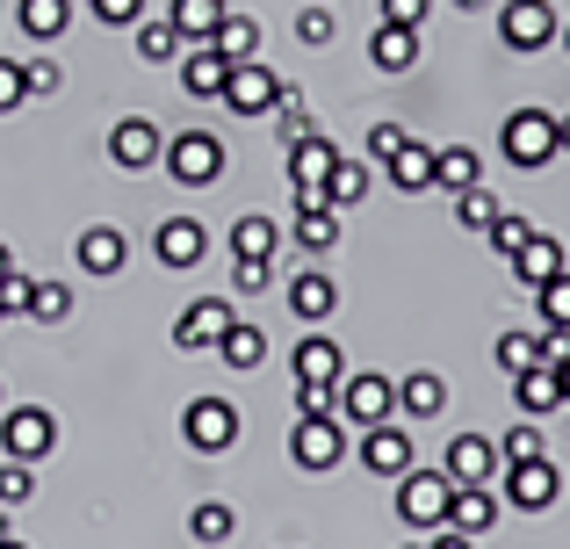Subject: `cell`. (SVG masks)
Masks as SVG:
<instances>
[{"instance_id": "cell-1", "label": "cell", "mask_w": 570, "mask_h": 549, "mask_svg": "<svg viewBox=\"0 0 570 549\" xmlns=\"http://www.w3.org/2000/svg\"><path fill=\"white\" fill-rule=\"evenodd\" d=\"M557 153H563V138H557V116H549V109H534V101H528V109H513V116L499 124V159H505V167H520V174H542Z\"/></svg>"}, {"instance_id": "cell-2", "label": "cell", "mask_w": 570, "mask_h": 549, "mask_svg": "<svg viewBox=\"0 0 570 549\" xmlns=\"http://www.w3.org/2000/svg\"><path fill=\"white\" fill-rule=\"evenodd\" d=\"M448 507H455V478H448V470H404L397 478V521L404 528H448Z\"/></svg>"}, {"instance_id": "cell-3", "label": "cell", "mask_w": 570, "mask_h": 549, "mask_svg": "<svg viewBox=\"0 0 570 549\" xmlns=\"http://www.w3.org/2000/svg\"><path fill=\"white\" fill-rule=\"evenodd\" d=\"M333 412L362 434V427H383L390 412H397V383L376 376V369H347L340 376V391H333Z\"/></svg>"}, {"instance_id": "cell-4", "label": "cell", "mask_w": 570, "mask_h": 549, "mask_svg": "<svg viewBox=\"0 0 570 549\" xmlns=\"http://www.w3.org/2000/svg\"><path fill=\"white\" fill-rule=\"evenodd\" d=\"M181 441L195 455H224V449H238V405L232 398H188L181 405Z\"/></svg>"}, {"instance_id": "cell-5", "label": "cell", "mask_w": 570, "mask_h": 549, "mask_svg": "<svg viewBox=\"0 0 570 549\" xmlns=\"http://www.w3.org/2000/svg\"><path fill=\"white\" fill-rule=\"evenodd\" d=\"M51 449H58L51 405H0V455H14V463H43Z\"/></svg>"}, {"instance_id": "cell-6", "label": "cell", "mask_w": 570, "mask_h": 549, "mask_svg": "<svg viewBox=\"0 0 570 549\" xmlns=\"http://www.w3.org/2000/svg\"><path fill=\"white\" fill-rule=\"evenodd\" d=\"M159 167H167L181 188H209L224 174V138H217V130H181V138H167Z\"/></svg>"}, {"instance_id": "cell-7", "label": "cell", "mask_w": 570, "mask_h": 549, "mask_svg": "<svg viewBox=\"0 0 570 549\" xmlns=\"http://www.w3.org/2000/svg\"><path fill=\"white\" fill-rule=\"evenodd\" d=\"M557 29H563V14L549 8V0H505V8H499V43H505V51H520V58L549 51Z\"/></svg>"}, {"instance_id": "cell-8", "label": "cell", "mask_w": 570, "mask_h": 549, "mask_svg": "<svg viewBox=\"0 0 570 549\" xmlns=\"http://www.w3.org/2000/svg\"><path fill=\"white\" fill-rule=\"evenodd\" d=\"M282 95H289V80H282L267 58H246V66H232V80H224V109L232 116H275Z\"/></svg>"}, {"instance_id": "cell-9", "label": "cell", "mask_w": 570, "mask_h": 549, "mask_svg": "<svg viewBox=\"0 0 570 549\" xmlns=\"http://www.w3.org/2000/svg\"><path fill=\"white\" fill-rule=\"evenodd\" d=\"M289 455H296V470H340V455H347V420H340V412H304V420L289 427Z\"/></svg>"}, {"instance_id": "cell-10", "label": "cell", "mask_w": 570, "mask_h": 549, "mask_svg": "<svg viewBox=\"0 0 570 549\" xmlns=\"http://www.w3.org/2000/svg\"><path fill=\"white\" fill-rule=\"evenodd\" d=\"M499 484H505V507H520V513H549L563 499V478H557L549 455H534V463H505Z\"/></svg>"}, {"instance_id": "cell-11", "label": "cell", "mask_w": 570, "mask_h": 549, "mask_svg": "<svg viewBox=\"0 0 570 549\" xmlns=\"http://www.w3.org/2000/svg\"><path fill=\"white\" fill-rule=\"evenodd\" d=\"M238 311H232V296H195V304L174 318V347L181 354H203V347H217L224 340V325H232Z\"/></svg>"}, {"instance_id": "cell-12", "label": "cell", "mask_w": 570, "mask_h": 549, "mask_svg": "<svg viewBox=\"0 0 570 549\" xmlns=\"http://www.w3.org/2000/svg\"><path fill=\"white\" fill-rule=\"evenodd\" d=\"M203 254H209V232H203V217H167V225L153 232V261H159V268H174V275L203 268Z\"/></svg>"}, {"instance_id": "cell-13", "label": "cell", "mask_w": 570, "mask_h": 549, "mask_svg": "<svg viewBox=\"0 0 570 549\" xmlns=\"http://www.w3.org/2000/svg\"><path fill=\"white\" fill-rule=\"evenodd\" d=\"M159 153H167V138H159V124H153V116H124V124L109 130V159H116L124 174L159 167Z\"/></svg>"}, {"instance_id": "cell-14", "label": "cell", "mask_w": 570, "mask_h": 549, "mask_svg": "<svg viewBox=\"0 0 570 549\" xmlns=\"http://www.w3.org/2000/svg\"><path fill=\"white\" fill-rule=\"evenodd\" d=\"M362 463L376 470V478L397 484L404 470H412V427H397V420H383V427H362Z\"/></svg>"}, {"instance_id": "cell-15", "label": "cell", "mask_w": 570, "mask_h": 549, "mask_svg": "<svg viewBox=\"0 0 570 549\" xmlns=\"http://www.w3.org/2000/svg\"><path fill=\"white\" fill-rule=\"evenodd\" d=\"M419 58H426V37H419L412 22H376L368 29V66L376 72H412Z\"/></svg>"}, {"instance_id": "cell-16", "label": "cell", "mask_w": 570, "mask_h": 549, "mask_svg": "<svg viewBox=\"0 0 570 549\" xmlns=\"http://www.w3.org/2000/svg\"><path fill=\"white\" fill-rule=\"evenodd\" d=\"M441 470H448L455 484H491L505 463H499V441H484V434H455V441H448V455H441Z\"/></svg>"}, {"instance_id": "cell-17", "label": "cell", "mask_w": 570, "mask_h": 549, "mask_svg": "<svg viewBox=\"0 0 570 549\" xmlns=\"http://www.w3.org/2000/svg\"><path fill=\"white\" fill-rule=\"evenodd\" d=\"M72 261H80V275L109 282V275H124V261H130V239H124L116 225H87V232H80V246H72Z\"/></svg>"}, {"instance_id": "cell-18", "label": "cell", "mask_w": 570, "mask_h": 549, "mask_svg": "<svg viewBox=\"0 0 570 549\" xmlns=\"http://www.w3.org/2000/svg\"><path fill=\"white\" fill-rule=\"evenodd\" d=\"M513 405H520V420H549V412H563V376H557V362L520 369V376H513Z\"/></svg>"}, {"instance_id": "cell-19", "label": "cell", "mask_w": 570, "mask_h": 549, "mask_svg": "<svg viewBox=\"0 0 570 549\" xmlns=\"http://www.w3.org/2000/svg\"><path fill=\"white\" fill-rule=\"evenodd\" d=\"M224 80H232V58L217 43H188L181 51V87L195 101H224Z\"/></svg>"}, {"instance_id": "cell-20", "label": "cell", "mask_w": 570, "mask_h": 549, "mask_svg": "<svg viewBox=\"0 0 570 549\" xmlns=\"http://www.w3.org/2000/svg\"><path fill=\"white\" fill-rule=\"evenodd\" d=\"M289 311H296L304 325H325V318L340 311V282L325 275V268H296V275H289Z\"/></svg>"}, {"instance_id": "cell-21", "label": "cell", "mask_w": 570, "mask_h": 549, "mask_svg": "<svg viewBox=\"0 0 570 549\" xmlns=\"http://www.w3.org/2000/svg\"><path fill=\"white\" fill-rule=\"evenodd\" d=\"M505 268H513V282H520V290H528V296H534V290H542V282H557V275L570 268V261H563V246H557V239H549V232H534V239H528V246H520V254H513V261H505Z\"/></svg>"}, {"instance_id": "cell-22", "label": "cell", "mask_w": 570, "mask_h": 549, "mask_svg": "<svg viewBox=\"0 0 570 549\" xmlns=\"http://www.w3.org/2000/svg\"><path fill=\"white\" fill-rule=\"evenodd\" d=\"M505 513V499L491 492V484H455V507H448V528H462V536H491Z\"/></svg>"}, {"instance_id": "cell-23", "label": "cell", "mask_w": 570, "mask_h": 549, "mask_svg": "<svg viewBox=\"0 0 570 549\" xmlns=\"http://www.w3.org/2000/svg\"><path fill=\"white\" fill-rule=\"evenodd\" d=\"M289 369H296V383H333V391H340V376H347V354H340V340L311 333V340H296Z\"/></svg>"}, {"instance_id": "cell-24", "label": "cell", "mask_w": 570, "mask_h": 549, "mask_svg": "<svg viewBox=\"0 0 570 549\" xmlns=\"http://www.w3.org/2000/svg\"><path fill=\"white\" fill-rule=\"evenodd\" d=\"M397 412H404V420H441V412H448V383L441 376H433V369H412V376H397Z\"/></svg>"}, {"instance_id": "cell-25", "label": "cell", "mask_w": 570, "mask_h": 549, "mask_svg": "<svg viewBox=\"0 0 570 549\" xmlns=\"http://www.w3.org/2000/svg\"><path fill=\"white\" fill-rule=\"evenodd\" d=\"M484 182V159H476V145H433V188L441 196H462V188Z\"/></svg>"}, {"instance_id": "cell-26", "label": "cell", "mask_w": 570, "mask_h": 549, "mask_svg": "<svg viewBox=\"0 0 570 549\" xmlns=\"http://www.w3.org/2000/svg\"><path fill=\"white\" fill-rule=\"evenodd\" d=\"M14 22L29 43H58L72 29V0H14Z\"/></svg>"}, {"instance_id": "cell-27", "label": "cell", "mask_w": 570, "mask_h": 549, "mask_svg": "<svg viewBox=\"0 0 570 549\" xmlns=\"http://www.w3.org/2000/svg\"><path fill=\"white\" fill-rule=\"evenodd\" d=\"M275 254H282V225L261 217V210H246L232 225V261H275Z\"/></svg>"}, {"instance_id": "cell-28", "label": "cell", "mask_w": 570, "mask_h": 549, "mask_svg": "<svg viewBox=\"0 0 570 549\" xmlns=\"http://www.w3.org/2000/svg\"><path fill=\"white\" fill-rule=\"evenodd\" d=\"M224 0H167V22L181 29L188 43H217V29H224Z\"/></svg>"}, {"instance_id": "cell-29", "label": "cell", "mask_w": 570, "mask_h": 549, "mask_svg": "<svg viewBox=\"0 0 570 549\" xmlns=\"http://www.w3.org/2000/svg\"><path fill=\"white\" fill-rule=\"evenodd\" d=\"M217 362L224 369H261L267 362V333L253 318H232V325H224V340H217Z\"/></svg>"}, {"instance_id": "cell-30", "label": "cell", "mask_w": 570, "mask_h": 549, "mask_svg": "<svg viewBox=\"0 0 570 549\" xmlns=\"http://www.w3.org/2000/svg\"><path fill=\"white\" fill-rule=\"evenodd\" d=\"M232 536H238V513L224 507V499H203V507L188 513V542L195 549H224Z\"/></svg>"}, {"instance_id": "cell-31", "label": "cell", "mask_w": 570, "mask_h": 549, "mask_svg": "<svg viewBox=\"0 0 570 549\" xmlns=\"http://www.w3.org/2000/svg\"><path fill=\"white\" fill-rule=\"evenodd\" d=\"M383 174L404 188V196H426V188H433V145H426V138H412V145H404V153L390 159Z\"/></svg>"}, {"instance_id": "cell-32", "label": "cell", "mask_w": 570, "mask_h": 549, "mask_svg": "<svg viewBox=\"0 0 570 549\" xmlns=\"http://www.w3.org/2000/svg\"><path fill=\"white\" fill-rule=\"evenodd\" d=\"M181 51H188V37L167 22V14H159V22L145 14V22H138V58H145V66H174Z\"/></svg>"}, {"instance_id": "cell-33", "label": "cell", "mask_w": 570, "mask_h": 549, "mask_svg": "<svg viewBox=\"0 0 570 549\" xmlns=\"http://www.w3.org/2000/svg\"><path fill=\"white\" fill-rule=\"evenodd\" d=\"M217 51L232 58V66L261 58V22H253V14H224V29H217Z\"/></svg>"}, {"instance_id": "cell-34", "label": "cell", "mask_w": 570, "mask_h": 549, "mask_svg": "<svg viewBox=\"0 0 570 549\" xmlns=\"http://www.w3.org/2000/svg\"><path fill=\"white\" fill-rule=\"evenodd\" d=\"M368 188H376V174H368L362 159H340V167H333V182H325V196H333V210H354V203H362Z\"/></svg>"}, {"instance_id": "cell-35", "label": "cell", "mask_w": 570, "mask_h": 549, "mask_svg": "<svg viewBox=\"0 0 570 549\" xmlns=\"http://www.w3.org/2000/svg\"><path fill=\"white\" fill-rule=\"evenodd\" d=\"M72 311H80V304H72L66 282H37V290H29V311H22V318H37V325H66Z\"/></svg>"}, {"instance_id": "cell-36", "label": "cell", "mask_w": 570, "mask_h": 549, "mask_svg": "<svg viewBox=\"0 0 570 549\" xmlns=\"http://www.w3.org/2000/svg\"><path fill=\"white\" fill-rule=\"evenodd\" d=\"M296 246H304V254H333L340 246V210H296Z\"/></svg>"}, {"instance_id": "cell-37", "label": "cell", "mask_w": 570, "mask_h": 549, "mask_svg": "<svg viewBox=\"0 0 570 549\" xmlns=\"http://www.w3.org/2000/svg\"><path fill=\"white\" fill-rule=\"evenodd\" d=\"M455 225H462V232H476V239H484V232L499 225V203H491V188H484V182L455 196Z\"/></svg>"}, {"instance_id": "cell-38", "label": "cell", "mask_w": 570, "mask_h": 549, "mask_svg": "<svg viewBox=\"0 0 570 549\" xmlns=\"http://www.w3.org/2000/svg\"><path fill=\"white\" fill-rule=\"evenodd\" d=\"M275 130H282V153H289V145H304V138H318V124H311V109H304V95H296V80H289V95H282V109H275Z\"/></svg>"}, {"instance_id": "cell-39", "label": "cell", "mask_w": 570, "mask_h": 549, "mask_svg": "<svg viewBox=\"0 0 570 549\" xmlns=\"http://www.w3.org/2000/svg\"><path fill=\"white\" fill-rule=\"evenodd\" d=\"M534 455H549V434L534 420H520V427H505V441H499V463H534Z\"/></svg>"}, {"instance_id": "cell-40", "label": "cell", "mask_w": 570, "mask_h": 549, "mask_svg": "<svg viewBox=\"0 0 570 549\" xmlns=\"http://www.w3.org/2000/svg\"><path fill=\"white\" fill-rule=\"evenodd\" d=\"M333 29H340V14H333V0H304V14H296V37L304 43H333Z\"/></svg>"}, {"instance_id": "cell-41", "label": "cell", "mask_w": 570, "mask_h": 549, "mask_svg": "<svg viewBox=\"0 0 570 549\" xmlns=\"http://www.w3.org/2000/svg\"><path fill=\"white\" fill-rule=\"evenodd\" d=\"M37 499V478H29V463H14V455H0V507H29Z\"/></svg>"}, {"instance_id": "cell-42", "label": "cell", "mask_w": 570, "mask_h": 549, "mask_svg": "<svg viewBox=\"0 0 570 549\" xmlns=\"http://www.w3.org/2000/svg\"><path fill=\"white\" fill-rule=\"evenodd\" d=\"M534 311H542V325H563V333H570V268L534 290Z\"/></svg>"}, {"instance_id": "cell-43", "label": "cell", "mask_w": 570, "mask_h": 549, "mask_svg": "<svg viewBox=\"0 0 570 549\" xmlns=\"http://www.w3.org/2000/svg\"><path fill=\"white\" fill-rule=\"evenodd\" d=\"M491 354H499V369H505V376H520V369H534V362H542L534 333H499V347H491Z\"/></svg>"}, {"instance_id": "cell-44", "label": "cell", "mask_w": 570, "mask_h": 549, "mask_svg": "<svg viewBox=\"0 0 570 549\" xmlns=\"http://www.w3.org/2000/svg\"><path fill=\"white\" fill-rule=\"evenodd\" d=\"M484 239H491V254H505V261H513V254H520V246H528V239H534V225H528V217H513V210H499V225H491V232H484Z\"/></svg>"}, {"instance_id": "cell-45", "label": "cell", "mask_w": 570, "mask_h": 549, "mask_svg": "<svg viewBox=\"0 0 570 549\" xmlns=\"http://www.w3.org/2000/svg\"><path fill=\"white\" fill-rule=\"evenodd\" d=\"M87 14L109 22V29H138L145 22V0H87Z\"/></svg>"}, {"instance_id": "cell-46", "label": "cell", "mask_w": 570, "mask_h": 549, "mask_svg": "<svg viewBox=\"0 0 570 549\" xmlns=\"http://www.w3.org/2000/svg\"><path fill=\"white\" fill-rule=\"evenodd\" d=\"M404 145H412V130H404V124H376V130H368V159H376V167H390Z\"/></svg>"}, {"instance_id": "cell-47", "label": "cell", "mask_w": 570, "mask_h": 549, "mask_svg": "<svg viewBox=\"0 0 570 549\" xmlns=\"http://www.w3.org/2000/svg\"><path fill=\"white\" fill-rule=\"evenodd\" d=\"M275 282V261H232V296H261Z\"/></svg>"}, {"instance_id": "cell-48", "label": "cell", "mask_w": 570, "mask_h": 549, "mask_svg": "<svg viewBox=\"0 0 570 549\" xmlns=\"http://www.w3.org/2000/svg\"><path fill=\"white\" fill-rule=\"evenodd\" d=\"M22 80H29V101H37V95H58V87H66V66H58V58H29Z\"/></svg>"}, {"instance_id": "cell-49", "label": "cell", "mask_w": 570, "mask_h": 549, "mask_svg": "<svg viewBox=\"0 0 570 549\" xmlns=\"http://www.w3.org/2000/svg\"><path fill=\"white\" fill-rule=\"evenodd\" d=\"M29 101V80H22V66L14 58H0V116H14Z\"/></svg>"}, {"instance_id": "cell-50", "label": "cell", "mask_w": 570, "mask_h": 549, "mask_svg": "<svg viewBox=\"0 0 570 549\" xmlns=\"http://www.w3.org/2000/svg\"><path fill=\"white\" fill-rule=\"evenodd\" d=\"M426 14H433V0H376V22H426Z\"/></svg>"}, {"instance_id": "cell-51", "label": "cell", "mask_w": 570, "mask_h": 549, "mask_svg": "<svg viewBox=\"0 0 570 549\" xmlns=\"http://www.w3.org/2000/svg\"><path fill=\"white\" fill-rule=\"evenodd\" d=\"M29 290H37V275L8 268V282H0V311H29Z\"/></svg>"}, {"instance_id": "cell-52", "label": "cell", "mask_w": 570, "mask_h": 549, "mask_svg": "<svg viewBox=\"0 0 570 549\" xmlns=\"http://www.w3.org/2000/svg\"><path fill=\"white\" fill-rule=\"evenodd\" d=\"M304 412H333V383H296V420Z\"/></svg>"}, {"instance_id": "cell-53", "label": "cell", "mask_w": 570, "mask_h": 549, "mask_svg": "<svg viewBox=\"0 0 570 549\" xmlns=\"http://www.w3.org/2000/svg\"><path fill=\"white\" fill-rule=\"evenodd\" d=\"M426 549H476V536H462V528H433Z\"/></svg>"}, {"instance_id": "cell-54", "label": "cell", "mask_w": 570, "mask_h": 549, "mask_svg": "<svg viewBox=\"0 0 570 549\" xmlns=\"http://www.w3.org/2000/svg\"><path fill=\"white\" fill-rule=\"evenodd\" d=\"M557 376H563V405H570V354H563V362H557Z\"/></svg>"}, {"instance_id": "cell-55", "label": "cell", "mask_w": 570, "mask_h": 549, "mask_svg": "<svg viewBox=\"0 0 570 549\" xmlns=\"http://www.w3.org/2000/svg\"><path fill=\"white\" fill-rule=\"evenodd\" d=\"M8 268H14V254H8V239H0V282H8Z\"/></svg>"}, {"instance_id": "cell-56", "label": "cell", "mask_w": 570, "mask_h": 549, "mask_svg": "<svg viewBox=\"0 0 570 549\" xmlns=\"http://www.w3.org/2000/svg\"><path fill=\"white\" fill-rule=\"evenodd\" d=\"M448 8H462V14H476V8H484V0H448Z\"/></svg>"}, {"instance_id": "cell-57", "label": "cell", "mask_w": 570, "mask_h": 549, "mask_svg": "<svg viewBox=\"0 0 570 549\" xmlns=\"http://www.w3.org/2000/svg\"><path fill=\"white\" fill-rule=\"evenodd\" d=\"M557 138H563V153H570V116H563V124H557Z\"/></svg>"}, {"instance_id": "cell-58", "label": "cell", "mask_w": 570, "mask_h": 549, "mask_svg": "<svg viewBox=\"0 0 570 549\" xmlns=\"http://www.w3.org/2000/svg\"><path fill=\"white\" fill-rule=\"evenodd\" d=\"M557 43H563V51H570V22H563V29H557Z\"/></svg>"}, {"instance_id": "cell-59", "label": "cell", "mask_w": 570, "mask_h": 549, "mask_svg": "<svg viewBox=\"0 0 570 549\" xmlns=\"http://www.w3.org/2000/svg\"><path fill=\"white\" fill-rule=\"evenodd\" d=\"M0 549H29V542H14V536H0Z\"/></svg>"}, {"instance_id": "cell-60", "label": "cell", "mask_w": 570, "mask_h": 549, "mask_svg": "<svg viewBox=\"0 0 570 549\" xmlns=\"http://www.w3.org/2000/svg\"><path fill=\"white\" fill-rule=\"evenodd\" d=\"M404 549H426V542H404Z\"/></svg>"}, {"instance_id": "cell-61", "label": "cell", "mask_w": 570, "mask_h": 549, "mask_svg": "<svg viewBox=\"0 0 570 549\" xmlns=\"http://www.w3.org/2000/svg\"><path fill=\"white\" fill-rule=\"evenodd\" d=\"M0 405H8V391H0Z\"/></svg>"}, {"instance_id": "cell-62", "label": "cell", "mask_w": 570, "mask_h": 549, "mask_svg": "<svg viewBox=\"0 0 570 549\" xmlns=\"http://www.w3.org/2000/svg\"><path fill=\"white\" fill-rule=\"evenodd\" d=\"M0 325H8V311H0Z\"/></svg>"}]
</instances>
